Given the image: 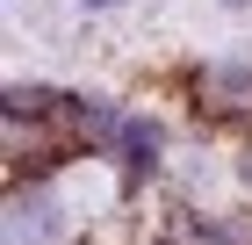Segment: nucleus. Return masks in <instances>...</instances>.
Listing matches in <instances>:
<instances>
[{
	"label": "nucleus",
	"instance_id": "1",
	"mask_svg": "<svg viewBox=\"0 0 252 245\" xmlns=\"http://www.w3.org/2000/svg\"><path fill=\"white\" fill-rule=\"evenodd\" d=\"M202 101H209V108H252V65L245 58H238V65H209V72H202Z\"/></svg>",
	"mask_w": 252,
	"mask_h": 245
},
{
	"label": "nucleus",
	"instance_id": "3",
	"mask_svg": "<svg viewBox=\"0 0 252 245\" xmlns=\"http://www.w3.org/2000/svg\"><path fill=\"white\" fill-rule=\"evenodd\" d=\"M216 7H252V0H216Z\"/></svg>",
	"mask_w": 252,
	"mask_h": 245
},
{
	"label": "nucleus",
	"instance_id": "2",
	"mask_svg": "<svg viewBox=\"0 0 252 245\" xmlns=\"http://www.w3.org/2000/svg\"><path fill=\"white\" fill-rule=\"evenodd\" d=\"M87 7H94V15H108V7H123V0H87Z\"/></svg>",
	"mask_w": 252,
	"mask_h": 245
}]
</instances>
